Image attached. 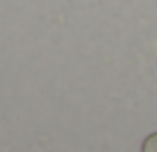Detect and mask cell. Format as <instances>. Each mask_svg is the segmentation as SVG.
<instances>
[{
  "label": "cell",
  "instance_id": "6da1fadb",
  "mask_svg": "<svg viewBox=\"0 0 157 152\" xmlns=\"http://www.w3.org/2000/svg\"><path fill=\"white\" fill-rule=\"evenodd\" d=\"M140 152H157V132H152V135H147V137L142 140Z\"/></svg>",
  "mask_w": 157,
  "mask_h": 152
}]
</instances>
